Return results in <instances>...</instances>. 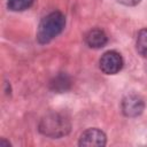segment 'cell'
<instances>
[{
  "label": "cell",
  "mask_w": 147,
  "mask_h": 147,
  "mask_svg": "<svg viewBox=\"0 0 147 147\" xmlns=\"http://www.w3.org/2000/svg\"><path fill=\"white\" fill-rule=\"evenodd\" d=\"M107 142L106 134L99 129H88L80 136L79 146L86 147H98L105 146Z\"/></svg>",
  "instance_id": "obj_4"
},
{
  "label": "cell",
  "mask_w": 147,
  "mask_h": 147,
  "mask_svg": "<svg viewBox=\"0 0 147 147\" xmlns=\"http://www.w3.org/2000/svg\"><path fill=\"white\" fill-rule=\"evenodd\" d=\"M144 107H145V105H144L142 99L134 94L127 95L122 101L123 114L127 117H136V116L140 115L144 110Z\"/></svg>",
  "instance_id": "obj_5"
},
{
  "label": "cell",
  "mask_w": 147,
  "mask_h": 147,
  "mask_svg": "<svg viewBox=\"0 0 147 147\" xmlns=\"http://www.w3.org/2000/svg\"><path fill=\"white\" fill-rule=\"evenodd\" d=\"M99 65L102 72L106 75H115L123 67V59L116 51H108L100 57Z\"/></svg>",
  "instance_id": "obj_3"
},
{
  "label": "cell",
  "mask_w": 147,
  "mask_h": 147,
  "mask_svg": "<svg viewBox=\"0 0 147 147\" xmlns=\"http://www.w3.org/2000/svg\"><path fill=\"white\" fill-rule=\"evenodd\" d=\"M85 41H86L87 46L91 48H101L107 44L108 37L102 30L93 29L87 32V34L85 37Z\"/></svg>",
  "instance_id": "obj_6"
},
{
  "label": "cell",
  "mask_w": 147,
  "mask_h": 147,
  "mask_svg": "<svg viewBox=\"0 0 147 147\" xmlns=\"http://www.w3.org/2000/svg\"><path fill=\"white\" fill-rule=\"evenodd\" d=\"M117 1L124 6H136L140 2V0H117Z\"/></svg>",
  "instance_id": "obj_10"
},
{
  "label": "cell",
  "mask_w": 147,
  "mask_h": 147,
  "mask_svg": "<svg viewBox=\"0 0 147 147\" xmlns=\"http://www.w3.org/2000/svg\"><path fill=\"white\" fill-rule=\"evenodd\" d=\"M71 122L70 118L59 111H52L46 114L39 122V131L49 138H61L70 132Z\"/></svg>",
  "instance_id": "obj_1"
},
{
  "label": "cell",
  "mask_w": 147,
  "mask_h": 147,
  "mask_svg": "<svg viewBox=\"0 0 147 147\" xmlns=\"http://www.w3.org/2000/svg\"><path fill=\"white\" fill-rule=\"evenodd\" d=\"M33 0H8V8L13 11H23L31 7Z\"/></svg>",
  "instance_id": "obj_8"
},
{
  "label": "cell",
  "mask_w": 147,
  "mask_h": 147,
  "mask_svg": "<svg viewBox=\"0 0 147 147\" xmlns=\"http://www.w3.org/2000/svg\"><path fill=\"white\" fill-rule=\"evenodd\" d=\"M65 25V17L61 11H53L46 15L39 23L37 39L40 44H47L57 37Z\"/></svg>",
  "instance_id": "obj_2"
},
{
  "label": "cell",
  "mask_w": 147,
  "mask_h": 147,
  "mask_svg": "<svg viewBox=\"0 0 147 147\" xmlns=\"http://www.w3.org/2000/svg\"><path fill=\"white\" fill-rule=\"evenodd\" d=\"M137 51L138 53L144 56L147 57V29H142L139 31L138 36H137Z\"/></svg>",
  "instance_id": "obj_7"
},
{
  "label": "cell",
  "mask_w": 147,
  "mask_h": 147,
  "mask_svg": "<svg viewBox=\"0 0 147 147\" xmlns=\"http://www.w3.org/2000/svg\"><path fill=\"white\" fill-rule=\"evenodd\" d=\"M53 86V90L55 91H65L69 85H70V80L65 75H60L57 77H55V79L51 83Z\"/></svg>",
  "instance_id": "obj_9"
}]
</instances>
